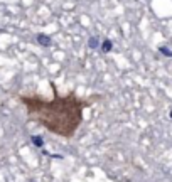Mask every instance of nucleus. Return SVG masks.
<instances>
[{
    "label": "nucleus",
    "mask_w": 172,
    "mask_h": 182,
    "mask_svg": "<svg viewBox=\"0 0 172 182\" xmlns=\"http://www.w3.org/2000/svg\"><path fill=\"white\" fill-rule=\"evenodd\" d=\"M37 42H39L40 46H44V47H49V46H51V39H49L46 34H37Z\"/></svg>",
    "instance_id": "obj_2"
},
{
    "label": "nucleus",
    "mask_w": 172,
    "mask_h": 182,
    "mask_svg": "<svg viewBox=\"0 0 172 182\" xmlns=\"http://www.w3.org/2000/svg\"><path fill=\"white\" fill-rule=\"evenodd\" d=\"M159 51H160V52H162V54H164V56H167V58H172V52L169 51L167 47H164V46H162V47H159Z\"/></svg>",
    "instance_id": "obj_6"
},
{
    "label": "nucleus",
    "mask_w": 172,
    "mask_h": 182,
    "mask_svg": "<svg viewBox=\"0 0 172 182\" xmlns=\"http://www.w3.org/2000/svg\"><path fill=\"white\" fill-rule=\"evenodd\" d=\"M51 88L54 95L52 100H44L40 96H20L19 100L26 106L29 118L58 137L71 138L79 128L83 113L90 106V101L79 98L74 91L61 96L52 83Z\"/></svg>",
    "instance_id": "obj_1"
},
{
    "label": "nucleus",
    "mask_w": 172,
    "mask_h": 182,
    "mask_svg": "<svg viewBox=\"0 0 172 182\" xmlns=\"http://www.w3.org/2000/svg\"><path fill=\"white\" fill-rule=\"evenodd\" d=\"M88 46H90L91 49H96V47H100L101 44H100V39H98L96 36H91V37L88 39Z\"/></svg>",
    "instance_id": "obj_4"
},
{
    "label": "nucleus",
    "mask_w": 172,
    "mask_h": 182,
    "mask_svg": "<svg viewBox=\"0 0 172 182\" xmlns=\"http://www.w3.org/2000/svg\"><path fill=\"white\" fill-rule=\"evenodd\" d=\"M170 118H172V111H170Z\"/></svg>",
    "instance_id": "obj_7"
},
{
    "label": "nucleus",
    "mask_w": 172,
    "mask_h": 182,
    "mask_svg": "<svg viewBox=\"0 0 172 182\" xmlns=\"http://www.w3.org/2000/svg\"><path fill=\"white\" fill-rule=\"evenodd\" d=\"M100 49H101V52H111V49H113V42H111L110 39H105L101 42V46H100Z\"/></svg>",
    "instance_id": "obj_3"
},
{
    "label": "nucleus",
    "mask_w": 172,
    "mask_h": 182,
    "mask_svg": "<svg viewBox=\"0 0 172 182\" xmlns=\"http://www.w3.org/2000/svg\"><path fill=\"white\" fill-rule=\"evenodd\" d=\"M32 142L36 143V147H42V145H44V140L40 138V137H37V135H34V137H32Z\"/></svg>",
    "instance_id": "obj_5"
}]
</instances>
